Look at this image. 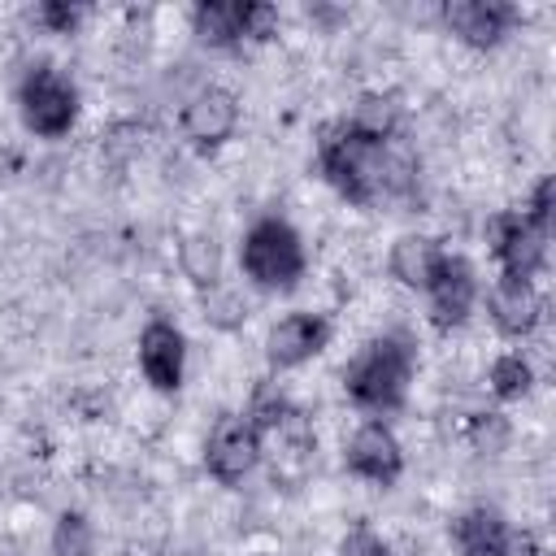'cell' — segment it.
<instances>
[{
	"label": "cell",
	"instance_id": "4",
	"mask_svg": "<svg viewBox=\"0 0 556 556\" xmlns=\"http://www.w3.org/2000/svg\"><path fill=\"white\" fill-rule=\"evenodd\" d=\"M17 113H22V126L30 135L61 139L78 122V87L70 83V74H61L56 65L39 61L17 83Z\"/></svg>",
	"mask_w": 556,
	"mask_h": 556
},
{
	"label": "cell",
	"instance_id": "13",
	"mask_svg": "<svg viewBox=\"0 0 556 556\" xmlns=\"http://www.w3.org/2000/svg\"><path fill=\"white\" fill-rule=\"evenodd\" d=\"M452 543L460 556H513V526L500 508H465L452 521Z\"/></svg>",
	"mask_w": 556,
	"mask_h": 556
},
{
	"label": "cell",
	"instance_id": "14",
	"mask_svg": "<svg viewBox=\"0 0 556 556\" xmlns=\"http://www.w3.org/2000/svg\"><path fill=\"white\" fill-rule=\"evenodd\" d=\"M486 313L504 339H526L543 317V300H539L534 282H504L500 278L486 295Z\"/></svg>",
	"mask_w": 556,
	"mask_h": 556
},
{
	"label": "cell",
	"instance_id": "11",
	"mask_svg": "<svg viewBox=\"0 0 556 556\" xmlns=\"http://www.w3.org/2000/svg\"><path fill=\"white\" fill-rule=\"evenodd\" d=\"M187 365V339L174 321L156 317L139 330V369L156 391H178Z\"/></svg>",
	"mask_w": 556,
	"mask_h": 556
},
{
	"label": "cell",
	"instance_id": "15",
	"mask_svg": "<svg viewBox=\"0 0 556 556\" xmlns=\"http://www.w3.org/2000/svg\"><path fill=\"white\" fill-rule=\"evenodd\" d=\"M191 35L208 48H235L243 43L239 30V0H200L191 9Z\"/></svg>",
	"mask_w": 556,
	"mask_h": 556
},
{
	"label": "cell",
	"instance_id": "19",
	"mask_svg": "<svg viewBox=\"0 0 556 556\" xmlns=\"http://www.w3.org/2000/svg\"><path fill=\"white\" fill-rule=\"evenodd\" d=\"M239 30L248 43H265L278 35V9L265 0H239Z\"/></svg>",
	"mask_w": 556,
	"mask_h": 556
},
{
	"label": "cell",
	"instance_id": "7",
	"mask_svg": "<svg viewBox=\"0 0 556 556\" xmlns=\"http://www.w3.org/2000/svg\"><path fill=\"white\" fill-rule=\"evenodd\" d=\"M426 300H430V321L439 330H456L469 321L473 304H478V274L469 265V256L460 252H439L430 278H426Z\"/></svg>",
	"mask_w": 556,
	"mask_h": 556
},
{
	"label": "cell",
	"instance_id": "21",
	"mask_svg": "<svg viewBox=\"0 0 556 556\" xmlns=\"http://www.w3.org/2000/svg\"><path fill=\"white\" fill-rule=\"evenodd\" d=\"M83 4H70V0H48V4H39L35 9V17L48 26V30H56V35H70L78 22H83Z\"/></svg>",
	"mask_w": 556,
	"mask_h": 556
},
{
	"label": "cell",
	"instance_id": "9",
	"mask_svg": "<svg viewBox=\"0 0 556 556\" xmlns=\"http://www.w3.org/2000/svg\"><path fill=\"white\" fill-rule=\"evenodd\" d=\"M178 126H182V139H187L191 148L213 152V148H222V143L235 135V126H239V100H235L226 87H200V91L182 104Z\"/></svg>",
	"mask_w": 556,
	"mask_h": 556
},
{
	"label": "cell",
	"instance_id": "17",
	"mask_svg": "<svg viewBox=\"0 0 556 556\" xmlns=\"http://www.w3.org/2000/svg\"><path fill=\"white\" fill-rule=\"evenodd\" d=\"M530 382H534V374H530L521 352H504V356L491 361V391L500 400H521L530 391Z\"/></svg>",
	"mask_w": 556,
	"mask_h": 556
},
{
	"label": "cell",
	"instance_id": "5",
	"mask_svg": "<svg viewBox=\"0 0 556 556\" xmlns=\"http://www.w3.org/2000/svg\"><path fill=\"white\" fill-rule=\"evenodd\" d=\"M261 452H265L261 426L248 413H226V417H217V426L204 443V469L222 486H239L261 465Z\"/></svg>",
	"mask_w": 556,
	"mask_h": 556
},
{
	"label": "cell",
	"instance_id": "18",
	"mask_svg": "<svg viewBox=\"0 0 556 556\" xmlns=\"http://www.w3.org/2000/svg\"><path fill=\"white\" fill-rule=\"evenodd\" d=\"M52 552L56 556H91V526L83 513H61L52 530Z\"/></svg>",
	"mask_w": 556,
	"mask_h": 556
},
{
	"label": "cell",
	"instance_id": "10",
	"mask_svg": "<svg viewBox=\"0 0 556 556\" xmlns=\"http://www.w3.org/2000/svg\"><path fill=\"white\" fill-rule=\"evenodd\" d=\"M326 343H330V321L321 313H287L282 321H274L265 339V361L269 369H295L313 361Z\"/></svg>",
	"mask_w": 556,
	"mask_h": 556
},
{
	"label": "cell",
	"instance_id": "12",
	"mask_svg": "<svg viewBox=\"0 0 556 556\" xmlns=\"http://www.w3.org/2000/svg\"><path fill=\"white\" fill-rule=\"evenodd\" d=\"M443 22L447 30L469 43V48H495L513 22H517V9L513 4H500V0H447L443 4Z\"/></svg>",
	"mask_w": 556,
	"mask_h": 556
},
{
	"label": "cell",
	"instance_id": "22",
	"mask_svg": "<svg viewBox=\"0 0 556 556\" xmlns=\"http://www.w3.org/2000/svg\"><path fill=\"white\" fill-rule=\"evenodd\" d=\"M552 191H556V182H552V174H543L539 182H534V195H530V204L521 208L543 235H552Z\"/></svg>",
	"mask_w": 556,
	"mask_h": 556
},
{
	"label": "cell",
	"instance_id": "1",
	"mask_svg": "<svg viewBox=\"0 0 556 556\" xmlns=\"http://www.w3.org/2000/svg\"><path fill=\"white\" fill-rule=\"evenodd\" d=\"M317 174L356 208L408 200L417 191V156L400 135V109L387 96H361V104L330 122L317 139Z\"/></svg>",
	"mask_w": 556,
	"mask_h": 556
},
{
	"label": "cell",
	"instance_id": "8",
	"mask_svg": "<svg viewBox=\"0 0 556 556\" xmlns=\"http://www.w3.org/2000/svg\"><path fill=\"white\" fill-rule=\"evenodd\" d=\"M343 469L361 482H374V486H395L400 473H404V447L395 439V430L387 421H365L348 447H343Z\"/></svg>",
	"mask_w": 556,
	"mask_h": 556
},
{
	"label": "cell",
	"instance_id": "3",
	"mask_svg": "<svg viewBox=\"0 0 556 556\" xmlns=\"http://www.w3.org/2000/svg\"><path fill=\"white\" fill-rule=\"evenodd\" d=\"M239 265L265 291H291L304 278V269H308V252H304L300 230L287 217H274L269 213V217H256L243 230Z\"/></svg>",
	"mask_w": 556,
	"mask_h": 556
},
{
	"label": "cell",
	"instance_id": "6",
	"mask_svg": "<svg viewBox=\"0 0 556 556\" xmlns=\"http://www.w3.org/2000/svg\"><path fill=\"white\" fill-rule=\"evenodd\" d=\"M486 235H491V252H495V261H500V278H504V282H534V274H539L543 261H547V239H552V235H543V230H539L526 213H517V208L495 213L491 226H486Z\"/></svg>",
	"mask_w": 556,
	"mask_h": 556
},
{
	"label": "cell",
	"instance_id": "2",
	"mask_svg": "<svg viewBox=\"0 0 556 556\" xmlns=\"http://www.w3.org/2000/svg\"><path fill=\"white\" fill-rule=\"evenodd\" d=\"M413 374H417V343H413V334L408 330H387V334L369 339L352 356V365L343 369V391H348V400L361 413L387 417V413L404 408Z\"/></svg>",
	"mask_w": 556,
	"mask_h": 556
},
{
	"label": "cell",
	"instance_id": "23",
	"mask_svg": "<svg viewBox=\"0 0 556 556\" xmlns=\"http://www.w3.org/2000/svg\"><path fill=\"white\" fill-rule=\"evenodd\" d=\"M339 556H387V543L369 526H352L339 543Z\"/></svg>",
	"mask_w": 556,
	"mask_h": 556
},
{
	"label": "cell",
	"instance_id": "16",
	"mask_svg": "<svg viewBox=\"0 0 556 556\" xmlns=\"http://www.w3.org/2000/svg\"><path fill=\"white\" fill-rule=\"evenodd\" d=\"M439 239H430V235H400L395 243H391V274L404 282V287H413V291H421L426 287V278H430V269H434V261H439Z\"/></svg>",
	"mask_w": 556,
	"mask_h": 556
},
{
	"label": "cell",
	"instance_id": "24",
	"mask_svg": "<svg viewBox=\"0 0 556 556\" xmlns=\"http://www.w3.org/2000/svg\"><path fill=\"white\" fill-rule=\"evenodd\" d=\"M504 439H508V426H504L495 413H486V417L473 421V447H478V452H500Z\"/></svg>",
	"mask_w": 556,
	"mask_h": 556
},
{
	"label": "cell",
	"instance_id": "20",
	"mask_svg": "<svg viewBox=\"0 0 556 556\" xmlns=\"http://www.w3.org/2000/svg\"><path fill=\"white\" fill-rule=\"evenodd\" d=\"M217 261H222V256H217V243H213L208 235H195V239L182 243V269H187L200 287H204V282H208V287L217 282Z\"/></svg>",
	"mask_w": 556,
	"mask_h": 556
}]
</instances>
